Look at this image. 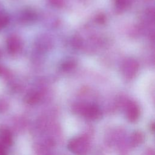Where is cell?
<instances>
[{
  "mask_svg": "<svg viewBox=\"0 0 155 155\" xmlns=\"http://www.w3.org/2000/svg\"><path fill=\"white\" fill-rule=\"evenodd\" d=\"M68 148L76 155H85L90 148L89 142L84 137H76L68 142Z\"/></svg>",
  "mask_w": 155,
  "mask_h": 155,
  "instance_id": "obj_1",
  "label": "cell"
},
{
  "mask_svg": "<svg viewBox=\"0 0 155 155\" xmlns=\"http://www.w3.org/2000/svg\"><path fill=\"white\" fill-rule=\"evenodd\" d=\"M79 110V112L84 116V117L90 120H96L101 116V110L96 105L82 106Z\"/></svg>",
  "mask_w": 155,
  "mask_h": 155,
  "instance_id": "obj_2",
  "label": "cell"
},
{
  "mask_svg": "<svg viewBox=\"0 0 155 155\" xmlns=\"http://www.w3.org/2000/svg\"><path fill=\"white\" fill-rule=\"evenodd\" d=\"M22 47V42L20 38L16 35H12L7 38V49L9 53L15 54L18 53Z\"/></svg>",
  "mask_w": 155,
  "mask_h": 155,
  "instance_id": "obj_3",
  "label": "cell"
},
{
  "mask_svg": "<svg viewBox=\"0 0 155 155\" xmlns=\"http://www.w3.org/2000/svg\"><path fill=\"white\" fill-rule=\"evenodd\" d=\"M140 115L139 107L134 102H130L127 107V117L130 122L136 121Z\"/></svg>",
  "mask_w": 155,
  "mask_h": 155,
  "instance_id": "obj_4",
  "label": "cell"
},
{
  "mask_svg": "<svg viewBox=\"0 0 155 155\" xmlns=\"http://www.w3.org/2000/svg\"><path fill=\"white\" fill-rule=\"evenodd\" d=\"M137 65L136 64V62H135L134 61L129 60L128 61L125 62L124 68V71L125 76L129 77L134 76L137 71Z\"/></svg>",
  "mask_w": 155,
  "mask_h": 155,
  "instance_id": "obj_5",
  "label": "cell"
},
{
  "mask_svg": "<svg viewBox=\"0 0 155 155\" xmlns=\"http://www.w3.org/2000/svg\"><path fill=\"white\" fill-rule=\"evenodd\" d=\"M0 137L2 141V145H10L12 143V136L11 133L7 130H2L0 133Z\"/></svg>",
  "mask_w": 155,
  "mask_h": 155,
  "instance_id": "obj_6",
  "label": "cell"
},
{
  "mask_svg": "<svg viewBox=\"0 0 155 155\" xmlns=\"http://www.w3.org/2000/svg\"><path fill=\"white\" fill-rule=\"evenodd\" d=\"M40 94L37 92H30L25 97V101L28 104H35L39 102L40 99Z\"/></svg>",
  "mask_w": 155,
  "mask_h": 155,
  "instance_id": "obj_7",
  "label": "cell"
},
{
  "mask_svg": "<svg viewBox=\"0 0 155 155\" xmlns=\"http://www.w3.org/2000/svg\"><path fill=\"white\" fill-rule=\"evenodd\" d=\"M144 140L143 134L140 131L134 132L131 137V143L133 145H137L141 143Z\"/></svg>",
  "mask_w": 155,
  "mask_h": 155,
  "instance_id": "obj_8",
  "label": "cell"
},
{
  "mask_svg": "<svg viewBox=\"0 0 155 155\" xmlns=\"http://www.w3.org/2000/svg\"><path fill=\"white\" fill-rule=\"evenodd\" d=\"M35 16V15L33 12H31V10H24L21 13V15L20 16V18L22 21H30L33 20Z\"/></svg>",
  "mask_w": 155,
  "mask_h": 155,
  "instance_id": "obj_9",
  "label": "cell"
},
{
  "mask_svg": "<svg viewBox=\"0 0 155 155\" xmlns=\"http://www.w3.org/2000/svg\"><path fill=\"white\" fill-rule=\"evenodd\" d=\"M131 0H115L116 4L119 8H125L130 3Z\"/></svg>",
  "mask_w": 155,
  "mask_h": 155,
  "instance_id": "obj_10",
  "label": "cell"
},
{
  "mask_svg": "<svg viewBox=\"0 0 155 155\" xmlns=\"http://www.w3.org/2000/svg\"><path fill=\"white\" fill-rule=\"evenodd\" d=\"M51 1L53 3V4H54V5H59L60 4H61L62 3L63 0H51Z\"/></svg>",
  "mask_w": 155,
  "mask_h": 155,
  "instance_id": "obj_11",
  "label": "cell"
},
{
  "mask_svg": "<svg viewBox=\"0 0 155 155\" xmlns=\"http://www.w3.org/2000/svg\"><path fill=\"white\" fill-rule=\"evenodd\" d=\"M0 155H5L4 146L2 144H0Z\"/></svg>",
  "mask_w": 155,
  "mask_h": 155,
  "instance_id": "obj_12",
  "label": "cell"
},
{
  "mask_svg": "<svg viewBox=\"0 0 155 155\" xmlns=\"http://www.w3.org/2000/svg\"><path fill=\"white\" fill-rule=\"evenodd\" d=\"M5 70L4 68L0 65V74H5Z\"/></svg>",
  "mask_w": 155,
  "mask_h": 155,
  "instance_id": "obj_13",
  "label": "cell"
}]
</instances>
